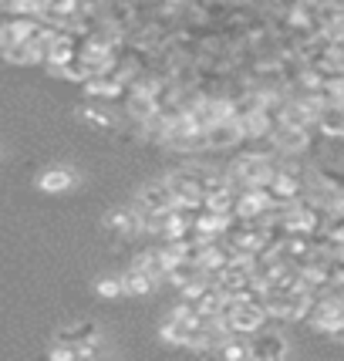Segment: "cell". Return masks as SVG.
Wrapping results in <instances>:
<instances>
[{
    "mask_svg": "<svg viewBox=\"0 0 344 361\" xmlns=\"http://www.w3.org/2000/svg\"><path fill=\"white\" fill-rule=\"evenodd\" d=\"M102 226H105V233L118 236V240H135L145 233V213L139 206H115L102 216Z\"/></svg>",
    "mask_w": 344,
    "mask_h": 361,
    "instance_id": "obj_1",
    "label": "cell"
},
{
    "mask_svg": "<svg viewBox=\"0 0 344 361\" xmlns=\"http://www.w3.org/2000/svg\"><path fill=\"white\" fill-rule=\"evenodd\" d=\"M266 321H270V317H266L264 304H247V300H240L230 314L219 317V324L230 331V334H257Z\"/></svg>",
    "mask_w": 344,
    "mask_h": 361,
    "instance_id": "obj_2",
    "label": "cell"
},
{
    "mask_svg": "<svg viewBox=\"0 0 344 361\" xmlns=\"http://www.w3.org/2000/svg\"><path fill=\"white\" fill-rule=\"evenodd\" d=\"M314 135H317V128H300V126H277L274 128V145H277V152L281 156H304L307 149H311Z\"/></svg>",
    "mask_w": 344,
    "mask_h": 361,
    "instance_id": "obj_3",
    "label": "cell"
},
{
    "mask_svg": "<svg viewBox=\"0 0 344 361\" xmlns=\"http://www.w3.org/2000/svg\"><path fill=\"white\" fill-rule=\"evenodd\" d=\"M287 351H290V345H287V338H283L281 331H257V334H250V358L257 361H281L287 358Z\"/></svg>",
    "mask_w": 344,
    "mask_h": 361,
    "instance_id": "obj_4",
    "label": "cell"
},
{
    "mask_svg": "<svg viewBox=\"0 0 344 361\" xmlns=\"http://www.w3.org/2000/svg\"><path fill=\"white\" fill-rule=\"evenodd\" d=\"M135 206H139L142 213H162V209H172V206H176V192L169 189L166 179H159V183H149V186L139 189Z\"/></svg>",
    "mask_w": 344,
    "mask_h": 361,
    "instance_id": "obj_5",
    "label": "cell"
},
{
    "mask_svg": "<svg viewBox=\"0 0 344 361\" xmlns=\"http://www.w3.org/2000/svg\"><path fill=\"white\" fill-rule=\"evenodd\" d=\"M243 142V132H240V122L236 118H219L206 128V149L209 152H223V149H233Z\"/></svg>",
    "mask_w": 344,
    "mask_h": 361,
    "instance_id": "obj_6",
    "label": "cell"
},
{
    "mask_svg": "<svg viewBox=\"0 0 344 361\" xmlns=\"http://www.w3.org/2000/svg\"><path fill=\"white\" fill-rule=\"evenodd\" d=\"M75 115H78L81 126L94 128V132H115V128H118V115L111 109H105V102H88V105H81Z\"/></svg>",
    "mask_w": 344,
    "mask_h": 361,
    "instance_id": "obj_7",
    "label": "cell"
},
{
    "mask_svg": "<svg viewBox=\"0 0 344 361\" xmlns=\"http://www.w3.org/2000/svg\"><path fill=\"white\" fill-rule=\"evenodd\" d=\"M75 183H78V176H75V169H68V166H51V169H44V173L37 176V189L51 192V196L75 189Z\"/></svg>",
    "mask_w": 344,
    "mask_h": 361,
    "instance_id": "obj_8",
    "label": "cell"
},
{
    "mask_svg": "<svg viewBox=\"0 0 344 361\" xmlns=\"http://www.w3.org/2000/svg\"><path fill=\"white\" fill-rule=\"evenodd\" d=\"M317 135H324V139H331V142L344 139V105L328 102V105L321 109V118H317Z\"/></svg>",
    "mask_w": 344,
    "mask_h": 361,
    "instance_id": "obj_9",
    "label": "cell"
},
{
    "mask_svg": "<svg viewBox=\"0 0 344 361\" xmlns=\"http://www.w3.org/2000/svg\"><path fill=\"white\" fill-rule=\"evenodd\" d=\"M192 338H196V328L179 324L176 317H166V321L159 324V341L169 348H192Z\"/></svg>",
    "mask_w": 344,
    "mask_h": 361,
    "instance_id": "obj_10",
    "label": "cell"
},
{
    "mask_svg": "<svg viewBox=\"0 0 344 361\" xmlns=\"http://www.w3.org/2000/svg\"><path fill=\"white\" fill-rule=\"evenodd\" d=\"M58 341H68V345H88V341H98L102 338V328L94 321H75V324H64L54 334Z\"/></svg>",
    "mask_w": 344,
    "mask_h": 361,
    "instance_id": "obj_11",
    "label": "cell"
},
{
    "mask_svg": "<svg viewBox=\"0 0 344 361\" xmlns=\"http://www.w3.org/2000/svg\"><path fill=\"white\" fill-rule=\"evenodd\" d=\"M122 281H125L128 298H149V294H156V287H159L156 277H152V274H145L142 267H135V264L122 274Z\"/></svg>",
    "mask_w": 344,
    "mask_h": 361,
    "instance_id": "obj_12",
    "label": "cell"
},
{
    "mask_svg": "<svg viewBox=\"0 0 344 361\" xmlns=\"http://www.w3.org/2000/svg\"><path fill=\"white\" fill-rule=\"evenodd\" d=\"M0 58L11 64H37L44 61V54H41V47L31 44V41H17V44H4L0 47Z\"/></svg>",
    "mask_w": 344,
    "mask_h": 361,
    "instance_id": "obj_13",
    "label": "cell"
},
{
    "mask_svg": "<svg viewBox=\"0 0 344 361\" xmlns=\"http://www.w3.org/2000/svg\"><path fill=\"white\" fill-rule=\"evenodd\" d=\"M135 267H142L145 274H152L159 283L169 277V264H166V257H162V247H159V250H142L139 257H135Z\"/></svg>",
    "mask_w": 344,
    "mask_h": 361,
    "instance_id": "obj_14",
    "label": "cell"
},
{
    "mask_svg": "<svg viewBox=\"0 0 344 361\" xmlns=\"http://www.w3.org/2000/svg\"><path fill=\"white\" fill-rule=\"evenodd\" d=\"M213 355H219V358H250V341H243L240 334H230V338H223L216 345V351Z\"/></svg>",
    "mask_w": 344,
    "mask_h": 361,
    "instance_id": "obj_15",
    "label": "cell"
},
{
    "mask_svg": "<svg viewBox=\"0 0 344 361\" xmlns=\"http://www.w3.org/2000/svg\"><path fill=\"white\" fill-rule=\"evenodd\" d=\"M94 294L105 300L125 298V281H122V277H98V281H94Z\"/></svg>",
    "mask_w": 344,
    "mask_h": 361,
    "instance_id": "obj_16",
    "label": "cell"
}]
</instances>
